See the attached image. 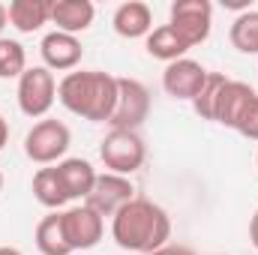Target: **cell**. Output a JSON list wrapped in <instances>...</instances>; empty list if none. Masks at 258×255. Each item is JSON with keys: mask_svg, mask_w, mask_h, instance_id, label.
I'll return each instance as SVG.
<instances>
[{"mask_svg": "<svg viewBox=\"0 0 258 255\" xmlns=\"http://www.w3.org/2000/svg\"><path fill=\"white\" fill-rule=\"evenodd\" d=\"M132 198H135V186H132V180L123 177V174H111V171H105V174L96 177L93 192L87 195L84 204H90V207L105 219V216H114V213H117L123 204H129Z\"/></svg>", "mask_w": 258, "mask_h": 255, "instance_id": "9c48e42d", "label": "cell"}, {"mask_svg": "<svg viewBox=\"0 0 258 255\" xmlns=\"http://www.w3.org/2000/svg\"><path fill=\"white\" fill-rule=\"evenodd\" d=\"M0 192H3V174H0Z\"/></svg>", "mask_w": 258, "mask_h": 255, "instance_id": "f1b7e54d", "label": "cell"}, {"mask_svg": "<svg viewBox=\"0 0 258 255\" xmlns=\"http://www.w3.org/2000/svg\"><path fill=\"white\" fill-rule=\"evenodd\" d=\"M111 237L120 249L138 255H150L171 237V219L168 213L153 204L150 198L135 195L129 204H123L111 216Z\"/></svg>", "mask_w": 258, "mask_h": 255, "instance_id": "6da1fadb", "label": "cell"}, {"mask_svg": "<svg viewBox=\"0 0 258 255\" xmlns=\"http://www.w3.org/2000/svg\"><path fill=\"white\" fill-rule=\"evenodd\" d=\"M72 144V132L66 123L54 117H42L39 123H33L30 132L24 135V153L30 162L36 165H51V162H63L66 150Z\"/></svg>", "mask_w": 258, "mask_h": 255, "instance_id": "3957f363", "label": "cell"}, {"mask_svg": "<svg viewBox=\"0 0 258 255\" xmlns=\"http://www.w3.org/2000/svg\"><path fill=\"white\" fill-rule=\"evenodd\" d=\"M255 165H258V156H255Z\"/></svg>", "mask_w": 258, "mask_h": 255, "instance_id": "f546056e", "label": "cell"}, {"mask_svg": "<svg viewBox=\"0 0 258 255\" xmlns=\"http://www.w3.org/2000/svg\"><path fill=\"white\" fill-rule=\"evenodd\" d=\"M249 240H252V246L258 249V210L252 213V219H249Z\"/></svg>", "mask_w": 258, "mask_h": 255, "instance_id": "d4e9b609", "label": "cell"}, {"mask_svg": "<svg viewBox=\"0 0 258 255\" xmlns=\"http://www.w3.org/2000/svg\"><path fill=\"white\" fill-rule=\"evenodd\" d=\"M9 24V12H6V6L0 3V36H3V27Z\"/></svg>", "mask_w": 258, "mask_h": 255, "instance_id": "4316f807", "label": "cell"}, {"mask_svg": "<svg viewBox=\"0 0 258 255\" xmlns=\"http://www.w3.org/2000/svg\"><path fill=\"white\" fill-rule=\"evenodd\" d=\"M99 159H102V165H105L111 174L129 177V174H135V171L144 165L147 147H144V141H141L138 132L111 129V132L102 138V144H99Z\"/></svg>", "mask_w": 258, "mask_h": 255, "instance_id": "277c9868", "label": "cell"}, {"mask_svg": "<svg viewBox=\"0 0 258 255\" xmlns=\"http://www.w3.org/2000/svg\"><path fill=\"white\" fill-rule=\"evenodd\" d=\"M6 141H9V123H6V117L0 114V150L6 147Z\"/></svg>", "mask_w": 258, "mask_h": 255, "instance_id": "484cf974", "label": "cell"}, {"mask_svg": "<svg viewBox=\"0 0 258 255\" xmlns=\"http://www.w3.org/2000/svg\"><path fill=\"white\" fill-rule=\"evenodd\" d=\"M204 81H207V69L198 60H189V57H180V60L168 63L165 72H162V87L171 99L192 102L198 96V90L204 87Z\"/></svg>", "mask_w": 258, "mask_h": 255, "instance_id": "30bf717a", "label": "cell"}, {"mask_svg": "<svg viewBox=\"0 0 258 255\" xmlns=\"http://www.w3.org/2000/svg\"><path fill=\"white\" fill-rule=\"evenodd\" d=\"M111 24H114V33L123 36V39H141V36L147 39L150 30H153V12H150L147 3L129 0V3H120L114 9Z\"/></svg>", "mask_w": 258, "mask_h": 255, "instance_id": "4fadbf2b", "label": "cell"}, {"mask_svg": "<svg viewBox=\"0 0 258 255\" xmlns=\"http://www.w3.org/2000/svg\"><path fill=\"white\" fill-rule=\"evenodd\" d=\"M225 84H228V78L222 72H207L204 87L198 90V96L192 99V108L201 120H213L216 123V108H219V96H222Z\"/></svg>", "mask_w": 258, "mask_h": 255, "instance_id": "44dd1931", "label": "cell"}, {"mask_svg": "<svg viewBox=\"0 0 258 255\" xmlns=\"http://www.w3.org/2000/svg\"><path fill=\"white\" fill-rule=\"evenodd\" d=\"M96 18V6L90 0H51V24L60 33H84Z\"/></svg>", "mask_w": 258, "mask_h": 255, "instance_id": "7c38bea8", "label": "cell"}, {"mask_svg": "<svg viewBox=\"0 0 258 255\" xmlns=\"http://www.w3.org/2000/svg\"><path fill=\"white\" fill-rule=\"evenodd\" d=\"M147 114H150V90L138 78H117V105H114L108 126L138 132Z\"/></svg>", "mask_w": 258, "mask_h": 255, "instance_id": "52a82bcc", "label": "cell"}, {"mask_svg": "<svg viewBox=\"0 0 258 255\" xmlns=\"http://www.w3.org/2000/svg\"><path fill=\"white\" fill-rule=\"evenodd\" d=\"M186 51H189L186 42H183L168 24L153 27L150 36H147V54L156 57V60H165V66L174 63V60H180V57H186Z\"/></svg>", "mask_w": 258, "mask_h": 255, "instance_id": "d6986e66", "label": "cell"}, {"mask_svg": "<svg viewBox=\"0 0 258 255\" xmlns=\"http://www.w3.org/2000/svg\"><path fill=\"white\" fill-rule=\"evenodd\" d=\"M6 12H9V24L18 33H33L51 21V0H12Z\"/></svg>", "mask_w": 258, "mask_h": 255, "instance_id": "9a60e30c", "label": "cell"}, {"mask_svg": "<svg viewBox=\"0 0 258 255\" xmlns=\"http://www.w3.org/2000/svg\"><path fill=\"white\" fill-rule=\"evenodd\" d=\"M57 168V174H60V180H63L66 192H69V201H87V195L93 192V183H96V168L87 162V159H81V156H69L63 162H57L54 165Z\"/></svg>", "mask_w": 258, "mask_h": 255, "instance_id": "5bb4252c", "label": "cell"}, {"mask_svg": "<svg viewBox=\"0 0 258 255\" xmlns=\"http://www.w3.org/2000/svg\"><path fill=\"white\" fill-rule=\"evenodd\" d=\"M60 222H63V234L66 243L72 252H81V249H93L102 234H105V219L90 207V204H75V207H66L60 210Z\"/></svg>", "mask_w": 258, "mask_h": 255, "instance_id": "ba28073f", "label": "cell"}, {"mask_svg": "<svg viewBox=\"0 0 258 255\" xmlns=\"http://www.w3.org/2000/svg\"><path fill=\"white\" fill-rule=\"evenodd\" d=\"M27 69V54L18 39L0 36V78H21Z\"/></svg>", "mask_w": 258, "mask_h": 255, "instance_id": "7402d4cb", "label": "cell"}, {"mask_svg": "<svg viewBox=\"0 0 258 255\" xmlns=\"http://www.w3.org/2000/svg\"><path fill=\"white\" fill-rule=\"evenodd\" d=\"M234 132H240L249 141H258V93L246 102V108L240 111V117L234 123Z\"/></svg>", "mask_w": 258, "mask_h": 255, "instance_id": "603a6c76", "label": "cell"}, {"mask_svg": "<svg viewBox=\"0 0 258 255\" xmlns=\"http://www.w3.org/2000/svg\"><path fill=\"white\" fill-rule=\"evenodd\" d=\"M0 255H24V252L15 249V246H0Z\"/></svg>", "mask_w": 258, "mask_h": 255, "instance_id": "83f0119b", "label": "cell"}, {"mask_svg": "<svg viewBox=\"0 0 258 255\" xmlns=\"http://www.w3.org/2000/svg\"><path fill=\"white\" fill-rule=\"evenodd\" d=\"M33 240H36V249L42 255H72L69 243H66V234H63L60 210H54V213H48V216L39 219Z\"/></svg>", "mask_w": 258, "mask_h": 255, "instance_id": "ac0fdd59", "label": "cell"}, {"mask_svg": "<svg viewBox=\"0 0 258 255\" xmlns=\"http://www.w3.org/2000/svg\"><path fill=\"white\" fill-rule=\"evenodd\" d=\"M168 27L186 42V48H195V45L207 42V36L213 30V6L207 0H177V3H171Z\"/></svg>", "mask_w": 258, "mask_h": 255, "instance_id": "8992f818", "label": "cell"}, {"mask_svg": "<svg viewBox=\"0 0 258 255\" xmlns=\"http://www.w3.org/2000/svg\"><path fill=\"white\" fill-rule=\"evenodd\" d=\"M150 255H195L189 246H183V243H165V246H159L156 252H150Z\"/></svg>", "mask_w": 258, "mask_h": 255, "instance_id": "cb8c5ba5", "label": "cell"}, {"mask_svg": "<svg viewBox=\"0 0 258 255\" xmlns=\"http://www.w3.org/2000/svg\"><path fill=\"white\" fill-rule=\"evenodd\" d=\"M39 54H42L45 69L72 72L75 66L81 63V57H84V45H81V39L72 36V33L51 30V33L42 36V42H39Z\"/></svg>", "mask_w": 258, "mask_h": 255, "instance_id": "8fae6325", "label": "cell"}, {"mask_svg": "<svg viewBox=\"0 0 258 255\" xmlns=\"http://www.w3.org/2000/svg\"><path fill=\"white\" fill-rule=\"evenodd\" d=\"M57 99L66 111L90 123H108L117 105V78L102 69L66 72L57 84Z\"/></svg>", "mask_w": 258, "mask_h": 255, "instance_id": "7a4b0ae2", "label": "cell"}, {"mask_svg": "<svg viewBox=\"0 0 258 255\" xmlns=\"http://www.w3.org/2000/svg\"><path fill=\"white\" fill-rule=\"evenodd\" d=\"M18 108L24 117H45L57 99V81L54 72L45 66H27L18 78Z\"/></svg>", "mask_w": 258, "mask_h": 255, "instance_id": "5b68a950", "label": "cell"}, {"mask_svg": "<svg viewBox=\"0 0 258 255\" xmlns=\"http://www.w3.org/2000/svg\"><path fill=\"white\" fill-rule=\"evenodd\" d=\"M252 96H255V90H252L246 81H231V78H228V84H225V90H222V96H219L216 123L234 129L237 117H240V111L246 108V102H249Z\"/></svg>", "mask_w": 258, "mask_h": 255, "instance_id": "2e32d148", "label": "cell"}, {"mask_svg": "<svg viewBox=\"0 0 258 255\" xmlns=\"http://www.w3.org/2000/svg\"><path fill=\"white\" fill-rule=\"evenodd\" d=\"M33 198L48 210H60L63 204H69V192H66L57 168H39L33 174Z\"/></svg>", "mask_w": 258, "mask_h": 255, "instance_id": "e0dca14e", "label": "cell"}, {"mask_svg": "<svg viewBox=\"0 0 258 255\" xmlns=\"http://www.w3.org/2000/svg\"><path fill=\"white\" fill-rule=\"evenodd\" d=\"M228 39L240 54H258V9H246L231 21Z\"/></svg>", "mask_w": 258, "mask_h": 255, "instance_id": "ffe728a7", "label": "cell"}]
</instances>
